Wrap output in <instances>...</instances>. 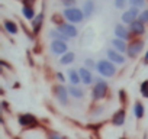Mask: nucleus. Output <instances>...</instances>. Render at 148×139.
Instances as JSON below:
<instances>
[{"mask_svg": "<svg viewBox=\"0 0 148 139\" xmlns=\"http://www.w3.org/2000/svg\"><path fill=\"white\" fill-rule=\"evenodd\" d=\"M74 59H76V54H74V52H67V54H64V55L60 58V64H62V65H70V64L74 62Z\"/></svg>", "mask_w": 148, "mask_h": 139, "instance_id": "obj_22", "label": "nucleus"}, {"mask_svg": "<svg viewBox=\"0 0 148 139\" xmlns=\"http://www.w3.org/2000/svg\"><path fill=\"white\" fill-rule=\"evenodd\" d=\"M15 139H19V138H15Z\"/></svg>", "mask_w": 148, "mask_h": 139, "instance_id": "obj_36", "label": "nucleus"}, {"mask_svg": "<svg viewBox=\"0 0 148 139\" xmlns=\"http://www.w3.org/2000/svg\"><path fill=\"white\" fill-rule=\"evenodd\" d=\"M139 91H141V96L144 99H148V80H144L139 86Z\"/></svg>", "mask_w": 148, "mask_h": 139, "instance_id": "obj_24", "label": "nucleus"}, {"mask_svg": "<svg viewBox=\"0 0 148 139\" xmlns=\"http://www.w3.org/2000/svg\"><path fill=\"white\" fill-rule=\"evenodd\" d=\"M23 2V5H26V6H32V3L35 2V0H22Z\"/></svg>", "mask_w": 148, "mask_h": 139, "instance_id": "obj_33", "label": "nucleus"}, {"mask_svg": "<svg viewBox=\"0 0 148 139\" xmlns=\"http://www.w3.org/2000/svg\"><path fill=\"white\" fill-rule=\"evenodd\" d=\"M119 99H121L122 103L125 102V90H119Z\"/></svg>", "mask_w": 148, "mask_h": 139, "instance_id": "obj_32", "label": "nucleus"}, {"mask_svg": "<svg viewBox=\"0 0 148 139\" xmlns=\"http://www.w3.org/2000/svg\"><path fill=\"white\" fill-rule=\"evenodd\" d=\"M96 70H97V73L102 77H105V78L113 77L116 74V65L113 62H110L109 59H100V61H97Z\"/></svg>", "mask_w": 148, "mask_h": 139, "instance_id": "obj_2", "label": "nucleus"}, {"mask_svg": "<svg viewBox=\"0 0 148 139\" xmlns=\"http://www.w3.org/2000/svg\"><path fill=\"white\" fill-rule=\"evenodd\" d=\"M110 44H112L113 49H116V51H118V52H121V54H123V52H126V51H128V45H126V42H125V41H122V39L113 38V39L110 41Z\"/></svg>", "mask_w": 148, "mask_h": 139, "instance_id": "obj_17", "label": "nucleus"}, {"mask_svg": "<svg viewBox=\"0 0 148 139\" xmlns=\"http://www.w3.org/2000/svg\"><path fill=\"white\" fill-rule=\"evenodd\" d=\"M22 15H23V18H26L28 20H34V19L36 18L35 9H34L32 6H26V5H23V7H22Z\"/></svg>", "mask_w": 148, "mask_h": 139, "instance_id": "obj_20", "label": "nucleus"}, {"mask_svg": "<svg viewBox=\"0 0 148 139\" xmlns=\"http://www.w3.org/2000/svg\"><path fill=\"white\" fill-rule=\"evenodd\" d=\"M62 16H64V19H65L68 23H73V25L80 23V22H83V19H86L83 10L79 9V7H68V9H64V10H62Z\"/></svg>", "mask_w": 148, "mask_h": 139, "instance_id": "obj_1", "label": "nucleus"}, {"mask_svg": "<svg viewBox=\"0 0 148 139\" xmlns=\"http://www.w3.org/2000/svg\"><path fill=\"white\" fill-rule=\"evenodd\" d=\"M47 138H48V139H65V138H64L62 135H60L58 132H49Z\"/></svg>", "mask_w": 148, "mask_h": 139, "instance_id": "obj_29", "label": "nucleus"}, {"mask_svg": "<svg viewBox=\"0 0 148 139\" xmlns=\"http://www.w3.org/2000/svg\"><path fill=\"white\" fill-rule=\"evenodd\" d=\"M79 74H80L82 83H83V84H86V86H90V84L95 81L92 71H90L89 68H86V67H83V68H80V70H79Z\"/></svg>", "mask_w": 148, "mask_h": 139, "instance_id": "obj_12", "label": "nucleus"}, {"mask_svg": "<svg viewBox=\"0 0 148 139\" xmlns=\"http://www.w3.org/2000/svg\"><path fill=\"white\" fill-rule=\"evenodd\" d=\"M67 77H68V81H70L71 86H79V84L82 83V78H80V74H79V70H68Z\"/></svg>", "mask_w": 148, "mask_h": 139, "instance_id": "obj_16", "label": "nucleus"}, {"mask_svg": "<svg viewBox=\"0 0 148 139\" xmlns=\"http://www.w3.org/2000/svg\"><path fill=\"white\" fill-rule=\"evenodd\" d=\"M144 49V42L139 41V39H135L132 41L131 44H128V51H126V55L129 58H135L139 55V52Z\"/></svg>", "mask_w": 148, "mask_h": 139, "instance_id": "obj_7", "label": "nucleus"}, {"mask_svg": "<svg viewBox=\"0 0 148 139\" xmlns=\"http://www.w3.org/2000/svg\"><path fill=\"white\" fill-rule=\"evenodd\" d=\"M125 119H126V112H125V109H119V110H116V112L113 113V116H112V123H113L115 126H122V125L125 123Z\"/></svg>", "mask_w": 148, "mask_h": 139, "instance_id": "obj_14", "label": "nucleus"}, {"mask_svg": "<svg viewBox=\"0 0 148 139\" xmlns=\"http://www.w3.org/2000/svg\"><path fill=\"white\" fill-rule=\"evenodd\" d=\"M115 32V38L118 39H122V41H126L131 38V32H129V28H126L123 23H118L113 29Z\"/></svg>", "mask_w": 148, "mask_h": 139, "instance_id": "obj_11", "label": "nucleus"}, {"mask_svg": "<svg viewBox=\"0 0 148 139\" xmlns=\"http://www.w3.org/2000/svg\"><path fill=\"white\" fill-rule=\"evenodd\" d=\"M84 67H86V68H89V70H92V68H95V70H96L97 62H95L92 58H86V59H84Z\"/></svg>", "mask_w": 148, "mask_h": 139, "instance_id": "obj_27", "label": "nucleus"}, {"mask_svg": "<svg viewBox=\"0 0 148 139\" xmlns=\"http://www.w3.org/2000/svg\"><path fill=\"white\" fill-rule=\"evenodd\" d=\"M106 55H108V59H109L110 62H113L115 65H121V64H125V61H126V57H125L123 54L118 52V51H116V49H113V48L108 49Z\"/></svg>", "mask_w": 148, "mask_h": 139, "instance_id": "obj_9", "label": "nucleus"}, {"mask_svg": "<svg viewBox=\"0 0 148 139\" xmlns=\"http://www.w3.org/2000/svg\"><path fill=\"white\" fill-rule=\"evenodd\" d=\"M129 32L134 36H141V35L145 33V25L142 22H139V20H135L134 23L129 25Z\"/></svg>", "mask_w": 148, "mask_h": 139, "instance_id": "obj_13", "label": "nucleus"}, {"mask_svg": "<svg viewBox=\"0 0 148 139\" xmlns=\"http://www.w3.org/2000/svg\"><path fill=\"white\" fill-rule=\"evenodd\" d=\"M139 9H136V7H129L128 10H125L123 13H122V16H121V19H122V23L123 25H131V23H134L135 20H138V18H139Z\"/></svg>", "mask_w": 148, "mask_h": 139, "instance_id": "obj_5", "label": "nucleus"}, {"mask_svg": "<svg viewBox=\"0 0 148 139\" xmlns=\"http://www.w3.org/2000/svg\"><path fill=\"white\" fill-rule=\"evenodd\" d=\"M144 62H145V64L148 62V51H147V54H145V58H144Z\"/></svg>", "mask_w": 148, "mask_h": 139, "instance_id": "obj_34", "label": "nucleus"}, {"mask_svg": "<svg viewBox=\"0 0 148 139\" xmlns=\"http://www.w3.org/2000/svg\"><path fill=\"white\" fill-rule=\"evenodd\" d=\"M68 94L73 96L74 99H83L84 91H83V89H80L79 86H70V87H68Z\"/></svg>", "mask_w": 148, "mask_h": 139, "instance_id": "obj_19", "label": "nucleus"}, {"mask_svg": "<svg viewBox=\"0 0 148 139\" xmlns=\"http://www.w3.org/2000/svg\"><path fill=\"white\" fill-rule=\"evenodd\" d=\"M108 83L102 78H95V86H93V90H92V99L93 100H102L105 99L106 93H108Z\"/></svg>", "mask_w": 148, "mask_h": 139, "instance_id": "obj_3", "label": "nucleus"}, {"mask_svg": "<svg viewBox=\"0 0 148 139\" xmlns=\"http://www.w3.org/2000/svg\"><path fill=\"white\" fill-rule=\"evenodd\" d=\"M138 20H139V22H142L144 25H148V9H145V10H142V12H141V15H139Z\"/></svg>", "mask_w": 148, "mask_h": 139, "instance_id": "obj_26", "label": "nucleus"}, {"mask_svg": "<svg viewBox=\"0 0 148 139\" xmlns=\"http://www.w3.org/2000/svg\"><path fill=\"white\" fill-rule=\"evenodd\" d=\"M121 139H126V138H121Z\"/></svg>", "mask_w": 148, "mask_h": 139, "instance_id": "obj_35", "label": "nucleus"}, {"mask_svg": "<svg viewBox=\"0 0 148 139\" xmlns=\"http://www.w3.org/2000/svg\"><path fill=\"white\" fill-rule=\"evenodd\" d=\"M62 5L65 6V9L68 7H76V0H61Z\"/></svg>", "mask_w": 148, "mask_h": 139, "instance_id": "obj_28", "label": "nucleus"}, {"mask_svg": "<svg viewBox=\"0 0 148 139\" xmlns=\"http://www.w3.org/2000/svg\"><path fill=\"white\" fill-rule=\"evenodd\" d=\"M49 48H51V52H52L54 55H64V54H67L68 45H67V42H64V41H57V39H55V41L51 42Z\"/></svg>", "mask_w": 148, "mask_h": 139, "instance_id": "obj_10", "label": "nucleus"}, {"mask_svg": "<svg viewBox=\"0 0 148 139\" xmlns=\"http://www.w3.org/2000/svg\"><path fill=\"white\" fill-rule=\"evenodd\" d=\"M82 10H83V13H84V18H86V19H90L92 15L95 13V2H93V0H86V2L83 3Z\"/></svg>", "mask_w": 148, "mask_h": 139, "instance_id": "obj_15", "label": "nucleus"}, {"mask_svg": "<svg viewBox=\"0 0 148 139\" xmlns=\"http://www.w3.org/2000/svg\"><path fill=\"white\" fill-rule=\"evenodd\" d=\"M3 26H5V29H6V32L8 33H10V35H16L18 33V25L15 23V22H12V20H5L3 22Z\"/></svg>", "mask_w": 148, "mask_h": 139, "instance_id": "obj_21", "label": "nucleus"}, {"mask_svg": "<svg viewBox=\"0 0 148 139\" xmlns=\"http://www.w3.org/2000/svg\"><path fill=\"white\" fill-rule=\"evenodd\" d=\"M54 96H55V99L58 100L60 104L65 106L68 103V89H65L64 86H61V84L55 86L54 87Z\"/></svg>", "mask_w": 148, "mask_h": 139, "instance_id": "obj_8", "label": "nucleus"}, {"mask_svg": "<svg viewBox=\"0 0 148 139\" xmlns=\"http://www.w3.org/2000/svg\"><path fill=\"white\" fill-rule=\"evenodd\" d=\"M42 23H44V13H38V15H36V18L32 20V32H34L35 35L41 31Z\"/></svg>", "mask_w": 148, "mask_h": 139, "instance_id": "obj_18", "label": "nucleus"}, {"mask_svg": "<svg viewBox=\"0 0 148 139\" xmlns=\"http://www.w3.org/2000/svg\"><path fill=\"white\" fill-rule=\"evenodd\" d=\"M128 3L131 5V7H136V9H139V7H144L145 0H128Z\"/></svg>", "mask_w": 148, "mask_h": 139, "instance_id": "obj_25", "label": "nucleus"}, {"mask_svg": "<svg viewBox=\"0 0 148 139\" xmlns=\"http://www.w3.org/2000/svg\"><path fill=\"white\" fill-rule=\"evenodd\" d=\"M134 113H135V117L136 119H142L144 117V114H145V109H144V104L142 103H135V106H134Z\"/></svg>", "mask_w": 148, "mask_h": 139, "instance_id": "obj_23", "label": "nucleus"}, {"mask_svg": "<svg viewBox=\"0 0 148 139\" xmlns=\"http://www.w3.org/2000/svg\"><path fill=\"white\" fill-rule=\"evenodd\" d=\"M57 31L60 32V33H62L64 36H67L68 39H71V38H76L77 36V28L74 26L73 23H60L58 26H57Z\"/></svg>", "mask_w": 148, "mask_h": 139, "instance_id": "obj_6", "label": "nucleus"}, {"mask_svg": "<svg viewBox=\"0 0 148 139\" xmlns=\"http://www.w3.org/2000/svg\"><path fill=\"white\" fill-rule=\"evenodd\" d=\"M115 7L116 9H123L125 7V5H126V0H115Z\"/></svg>", "mask_w": 148, "mask_h": 139, "instance_id": "obj_30", "label": "nucleus"}, {"mask_svg": "<svg viewBox=\"0 0 148 139\" xmlns=\"http://www.w3.org/2000/svg\"><path fill=\"white\" fill-rule=\"evenodd\" d=\"M57 78H58V81H60V83H64V81H65V77H64L61 73H57Z\"/></svg>", "mask_w": 148, "mask_h": 139, "instance_id": "obj_31", "label": "nucleus"}, {"mask_svg": "<svg viewBox=\"0 0 148 139\" xmlns=\"http://www.w3.org/2000/svg\"><path fill=\"white\" fill-rule=\"evenodd\" d=\"M18 123L22 126V127H26V129H31V127H36L38 126V119L31 114V113H22L19 114L18 117Z\"/></svg>", "mask_w": 148, "mask_h": 139, "instance_id": "obj_4", "label": "nucleus"}]
</instances>
